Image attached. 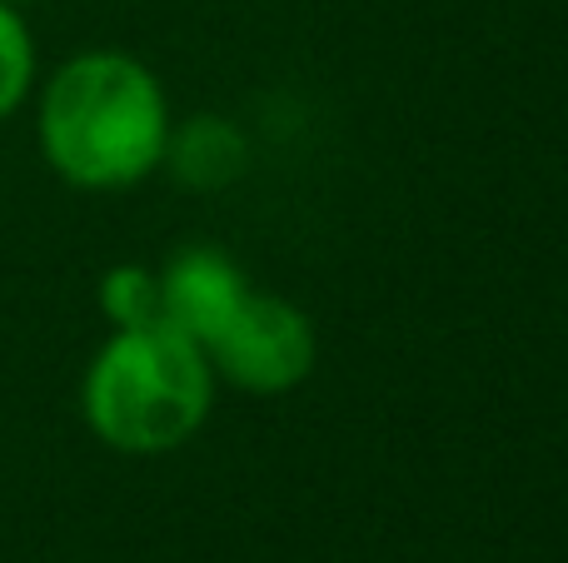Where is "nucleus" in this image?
I'll list each match as a JSON object with an SVG mask.
<instances>
[{
  "mask_svg": "<svg viewBox=\"0 0 568 563\" xmlns=\"http://www.w3.org/2000/svg\"><path fill=\"white\" fill-rule=\"evenodd\" d=\"M175 115L160 75L130 50H80L36 85L40 160L75 190H130L165 165Z\"/></svg>",
  "mask_w": 568,
  "mask_h": 563,
  "instance_id": "1",
  "label": "nucleus"
},
{
  "mask_svg": "<svg viewBox=\"0 0 568 563\" xmlns=\"http://www.w3.org/2000/svg\"><path fill=\"white\" fill-rule=\"evenodd\" d=\"M215 405V369L205 345L180 335L175 325L110 329L80 379V414L90 434L115 454L155 459L205 429Z\"/></svg>",
  "mask_w": 568,
  "mask_h": 563,
  "instance_id": "2",
  "label": "nucleus"
},
{
  "mask_svg": "<svg viewBox=\"0 0 568 563\" xmlns=\"http://www.w3.org/2000/svg\"><path fill=\"white\" fill-rule=\"evenodd\" d=\"M250 279L220 245H185L160 265V319L210 345L250 295Z\"/></svg>",
  "mask_w": 568,
  "mask_h": 563,
  "instance_id": "4",
  "label": "nucleus"
},
{
  "mask_svg": "<svg viewBox=\"0 0 568 563\" xmlns=\"http://www.w3.org/2000/svg\"><path fill=\"white\" fill-rule=\"evenodd\" d=\"M10 6H30V0H10Z\"/></svg>",
  "mask_w": 568,
  "mask_h": 563,
  "instance_id": "8",
  "label": "nucleus"
},
{
  "mask_svg": "<svg viewBox=\"0 0 568 563\" xmlns=\"http://www.w3.org/2000/svg\"><path fill=\"white\" fill-rule=\"evenodd\" d=\"M36 85H40V55L30 20L20 16V6L0 0V125L10 115H20V105L36 95Z\"/></svg>",
  "mask_w": 568,
  "mask_h": 563,
  "instance_id": "6",
  "label": "nucleus"
},
{
  "mask_svg": "<svg viewBox=\"0 0 568 563\" xmlns=\"http://www.w3.org/2000/svg\"><path fill=\"white\" fill-rule=\"evenodd\" d=\"M215 379L245 389V395H290L304 385L320 359L314 325L294 299L250 289L245 305L230 315V325L205 345Z\"/></svg>",
  "mask_w": 568,
  "mask_h": 563,
  "instance_id": "3",
  "label": "nucleus"
},
{
  "mask_svg": "<svg viewBox=\"0 0 568 563\" xmlns=\"http://www.w3.org/2000/svg\"><path fill=\"white\" fill-rule=\"evenodd\" d=\"M190 190H225L250 170V140L225 115H190L170 130L165 165Z\"/></svg>",
  "mask_w": 568,
  "mask_h": 563,
  "instance_id": "5",
  "label": "nucleus"
},
{
  "mask_svg": "<svg viewBox=\"0 0 568 563\" xmlns=\"http://www.w3.org/2000/svg\"><path fill=\"white\" fill-rule=\"evenodd\" d=\"M100 315L110 319V329H135L160 319V269L150 265H115L100 275Z\"/></svg>",
  "mask_w": 568,
  "mask_h": 563,
  "instance_id": "7",
  "label": "nucleus"
}]
</instances>
